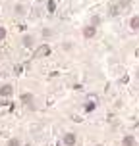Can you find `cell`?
Returning <instances> with one entry per match:
<instances>
[{"label": "cell", "instance_id": "1", "mask_svg": "<svg viewBox=\"0 0 139 146\" xmlns=\"http://www.w3.org/2000/svg\"><path fill=\"white\" fill-rule=\"evenodd\" d=\"M46 54H50V46H48V44H43V46L37 48L35 58H43V56H46Z\"/></svg>", "mask_w": 139, "mask_h": 146}, {"label": "cell", "instance_id": "2", "mask_svg": "<svg viewBox=\"0 0 139 146\" xmlns=\"http://www.w3.org/2000/svg\"><path fill=\"white\" fill-rule=\"evenodd\" d=\"M75 142H77L75 133H66V135H64V144H66V146H73Z\"/></svg>", "mask_w": 139, "mask_h": 146}, {"label": "cell", "instance_id": "3", "mask_svg": "<svg viewBox=\"0 0 139 146\" xmlns=\"http://www.w3.org/2000/svg\"><path fill=\"white\" fill-rule=\"evenodd\" d=\"M21 102L25 104V106L33 108V102H35V98H33V94H31V92H23V94H21Z\"/></svg>", "mask_w": 139, "mask_h": 146}, {"label": "cell", "instance_id": "4", "mask_svg": "<svg viewBox=\"0 0 139 146\" xmlns=\"http://www.w3.org/2000/svg\"><path fill=\"white\" fill-rule=\"evenodd\" d=\"M95 33H97V27H95V25H87V27L83 29V36H85V38H93V36H95Z\"/></svg>", "mask_w": 139, "mask_h": 146}, {"label": "cell", "instance_id": "5", "mask_svg": "<svg viewBox=\"0 0 139 146\" xmlns=\"http://www.w3.org/2000/svg\"><path fill=\"white\" fill-rule=\"evenodd\" d=\"M14 94V87L12 85H2L0 87V96H12Z\"/></svg>", "mask_w": 139, "mask_h": 146}, {"label": "cell", "instance_id": "6", "mask_svg": "<svg viewBox=\"0 0 139 146\" xmlns=\"http://www.w3.org/2000/svg\"><path fill=\"white\" fill-rule=\"evenodd\" d=\"M122 144L124 146H135V137H133V135H126L124 140H122Z\"/></svg>", "mask_w": 139, "mask_h": 146}, {"label": "cell", "instance_id": "7", "mask_svg": "<svg viewBox=\"0 0 139 146\" xmlns=\"http://www.w3.org/2000/svg\"><path fill=\"white\" fill-rule=\"evenodd\" d=\"M130 27H132L133 31H137V29H139V15H133L132 19H130Z\"/></svg>", "mask_w": 139, "mask_h": 146}, {"label": "cell", "instance_id": "8", "mask_svg": "<svg viewBox=\"0 0 139 146\" xmlns=\"http://www.w3.org/2000/svg\"><path fill=\"white\" fill-rule=\"evenodd\" d=\"M23 46L31 48V46H33V36H29V35H25V36H23Z\"/></svg>", "mask_w": 139, "mask_h": 146}, {"label": "cell", "instance_id": "9", "mask_svg": "<svg viewBox=\"0 0 139 146\" xmlns=\"http://www.w3.org/2000/svg\"><path fill=\"white\" fill-rule=\"evenodd\" d=\"M8 146H21V142H19V139H10L8 140Z\"/></svg>", "mask_w": 139, "mask_h": 146}, {"label": "cell", "instance_id": "10", "mask_svg": "<svg viewBox=\"0 0 139 146\" xmlns=\"http://www.w3.org/2000/svg\"><path fill=\"white\" fill-rule=\"evenodd\" d=\"M95 106H97V104H93V102H89L87 106H85V111H93V110H95Z\"/></svg>", "mask_w": 139, "mask_h": 146}, {"label": "cell", "instance_id": "11", "mask_svg": "<svg viewBox=\"0 0 139 146\" xmlns=\"http://www.w3.org/2000/svg\"><path fill=\"white\" fill-rule=\"evenodd\" d=\"M4 38H6V29L0 27V40H4Z\"/></svg>", "mask_w": 139, "mask_h": 146}, {"label": "cell", "instance_id": "12", "mask_svg": "<svg viewBox=\"0 0 139 146\" xmlns=\"http://www.w3.org/2000/svg\"><path fill=\"white\" fill-rule=\"evenodd\" d=\"M120 6H122V8H128V6H130V0H120Z\"/></svg>", "mask_w": 139, "mask_h": 146}, {"label": "cell", "instance_id": "13", "mask_svg": "<svg viewBox=\"0 0 139 146\" xmlns=\"http://www.w3.org/2000/svg\"><path fill=\"white\" fill-rule=\"evenodd\" d=\"M15 14H25L23 12V6H15Z\"/></svg>", "mask_w": 139, "mask_h": 146}, {"label": "cell", "instance_id": "14", "mask_svg": "<svg viewBox=\"0 0 139 146\" xmlns=\"http://www.w3.org/2000/svg\"><path fill=\"white\" fill-rule=\"evenodd\" d=\"M97 146H103V144H97Z\"/></svg>", "mask_w": 139, "mask_h": 146}, {"label": "cell", "instance_id": "15", "mask_svg": "<svg viewBox=\"0 0 139 146\" xmlns=\"http://www.w3.org/2000/svg\"><path fill=\"white\" fill-rule=\"evenodd\" d=\"M137 77H139V71H137Z\"/></svg>", "mask_w": 139, "mask_h": 146}]
</instances>
